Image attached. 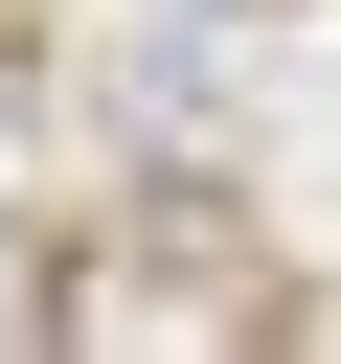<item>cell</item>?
<instances>
[{
    "instance_id": "obj_1",
    "label": "cell",
    "mask_w": 341,
    "mask_h": 364,
    "mask_svg": "<svg viewBox=\"0 0 341 364\" xmlns=\"http://www.w3.org/2000/svg\"><path fill=\"white\" fill-rule=\"evenodd\" d=\"M23 318H45V273H23V250H0V341H23Z\"/></svg>"
},
{
    "instance_id": "obj_2",
    "label": "cell",
    "mask_w": 341,
    "mask_h": 364,
    "mask_svg": "<svg viewBox=\"0 0 341 364\" xmlns=\"http://www.w3.org/2000/svg\"><path fill=\"white\" fill-rule=\"evenodd\" d=\"M159 23H250V0H159Z\"/></svg>"
}]
</instances>
